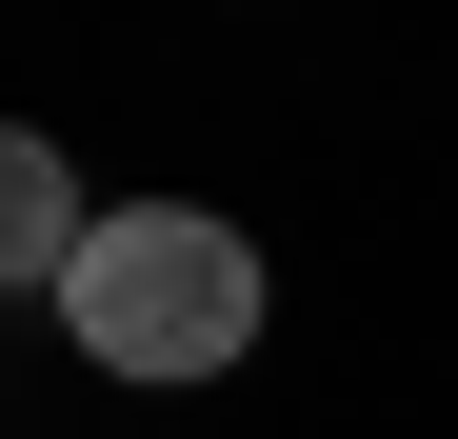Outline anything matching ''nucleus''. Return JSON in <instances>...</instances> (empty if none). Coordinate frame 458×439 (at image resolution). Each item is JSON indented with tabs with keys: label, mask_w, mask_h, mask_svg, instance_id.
<instances>
[{
	"label": "nucleus",
	"mask_w": 458,
	"mask_h": 439,
	"mask_svg": "<svg viewBox=\"0 0 458 439\" xmlns=\"http://www.w3.org/2000/svg\"><path fill=\"white\" fill-rule=\"evenodd\" d=\"M81 160H60V140L40 120H0V280H60V260H81Z\"/></svg>",
	"instance_id": "2"
},
{
	"label": "nucleus",
	"mask_w": 458,
	"mask_h": 439,
	"mask_svg": "<svg viewBox=\"0 0 458 439\" xmlns=\"http://www.w3.org/2000/svg\"><path fill=\"white\" fill-rule=\"evenodd\" d=\"M60 340L100 380H219L259 340V240L219 200H100L81 260H60Z\"/></svg>",
	"instance_id": "1"
}]
</instances>
